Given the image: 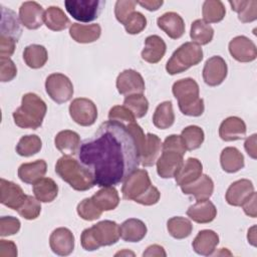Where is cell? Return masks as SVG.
I'll return each mask as SVG.
<instances>
[{"label": "cell", "mask_w": 257, "mask_h": 257, "mask_svg": "<svg viewBox=\"0 0 257 257\" xmlns=\"http://www.w3.org/2000/svg\"><path fill=\"white\" fill-rule=\"evenodd\" d=\"M146 135L136 122H102L89 140L79 147V162L91 173L98 187L122 183L141 164V150Z\"/></svg>", "instance_id": "obj_1"}, {"label": "cell", "mask_w": 257, "mask_h": 257, "mask_svg": "<svg viewBox=\"0 0 257 257\" xmlns=\"http://www.w3.org/2000/svg\"><path fill=\"white\" fill-rule=\"evenodd\" d=\"M55 173L75 191H87L95 185L91 173L71 157L59 158L55 164Z\"/></svg>", "instance_id": "obj_2"}, {"label": "cell", "mask_w": 257, "mask_h": 257, "mask_svg": "<svg viewBox=\"0 0 257 257\" xmlns=\"http://www.w3.org/2000/svg\"><path fill=\"white\" fill-rule=\"evenodd\" d=\"M45 101L36 93L28 92L22 96L21 105L13 112V119L21 128L36 130L41 126L46 114Z\"/></svg>", "instance_id": "obj_3"}, {"label": "cell", "mask_w": 257, "mask_h": 257, "mask_svg": "<svg viewBox=\"0 0 257 257\" xmlns=\"http://www.w3.org/2000/svg\"><path fill=\"white\" fill-rule=\"evenodd\" d=\"M174 96L178 99L181 112L189 116H200L205 110L204 99L200 97V88L196 80L187 77L177 80L172 87Z\"/></svg>", "instance_id": "obj_4"}, {"label": "cell", "mask_w": 257, "mask_h": 257, "mask_svg": "<svg viewBox=\"0 0 257 257\" xmlns=\"http://www.w3.org/2000/svg\"><path fill=\"white\" fill-rule=\"evenodd\" d=\"M203 59V50L195 42H185L174 51L167 61L166 70L169 74L182 73L192 66L199 64Z\"/></svg>", "instance_id": "obj_5"}, {"label": "cell", "mask_w": 257, "mask_h": 257, "mask_svg": "<svg viewBox=\"0 0 257 257\" xmlns=\"http://www.w3.org/2000/svg\"><path fill=\"white\" fill-rule=\"evenodd\" d=\"M105 1L102 0H66V11L77 21L91 22L100 14Z\"/></svg>", "instance_id": "obj_6"}, {"label": "cell", "mask_w": 257, "mask_h": 257, "mask_svg": "<svg viewBox=\"0 0 257 257\" xmlns=\"http://www.w3.org/2000/svg\"><path fill=\"white\" fill-rule=\"evenodd\" d=\"M45 90L48 96L58 104L67 102L73 95L71 80L62 73H51L45 80Z\"/></svg>", "instance_id": "obj_7"}, {"label": "cell", "mask_w": 257, "mask_h": 257, "mask_svg": "<svg viewBox=\"0 0 257 257\" xmlns=\"http://www.w3.org/2000/svg\"><path fill=\"white\" fill-rule=\"evenodd\" d=\"M152 186L149 173L144 169H137L124 181L121 187L122 198L135 201Z\"/></svg>", "instance_id": "obj_8"}, {"label": "cell", "mask_w": 257, "mask_h": 257, "mask_svg": "<svg viewBox=\"0 0 257 257\" xmlns=\"http://www.w3.org/2000/svg\"><path fill=\"white\" fill-rule=\"evenodd\" d=\"M69 114L74 122L82 126L92 125L97 118L94 102L85 97L74 98L69 105Z\"/></svg>", "instance_id": "obj_9"}, {"label": "cell", "mask_w": 257, "mask_h": 257, "mask_svg": "<svg viewBox=\"0 0 257 257\" xmlns=\"http://www.w3.org/2000/svg\"><path fill=\"white\" fill-rule=\"evenodd\" d=\"M115 85L118 93L126 96L143 93L146 87L143 76L135 69H125L121 71L117 75Z\"/></svg>", "instance_id": "obj_10"}, {"label": "cell", "mask_w": 257, "mask_h": 257, "mask_svg": "<svg viewBox=\"0 0 257 257\" xmlns=\"http://www.w3.org/2000/svg\"><path fill=\"white\" fill-rule=\"evenodd\" d=\"M228 73V67L225 60L215 55L207 59L203 68V79L209 86L220 85L226 78Z\"/></svg>", "instance_id": "obj_11"}, {"label": "cell", "mask_w": 257, "mask_h": 257, "mask_svg": "<svg viewBox=\"0 0 257 257\" xmlns=\"http://www.w3.org/2000/svg\"><path fill=\"white\" fill-rule=\"evenodd\" d=\"M229 52L239 62H251L257 57L255 43L244 35L236 36L229 42Z\"/></svg>", "instance_id": "obj_12"}, {"label": "cell", "mask_w": 257, "mask_h": 257, "mask_svg": "<svg viewBox=\"0 0 257 257\" xmlns=\"http://www.w3.org/2000/svg\"><path fill=\"white\" fill-rule=\"evenodd\" d=\"M26 197L27 195L19 185L3 178L0 180V202L2 205L17 211Z\"/></svg>", "instance_id": "obj_13"}, {"label": "cell", "mask_w": 257, "mask_h": 257, "mask_svg": "<svg viewBox=\"0 0 257 257\" xmlns=\"http://www.w3.org/2000/svg\"><path fill=\"white\" fill-rule=\"evenodd\" d=\"M49 246L56 255L67 256L71 254L74 249V236L72 232L65 227L56 228L50 234Z\"/></svg>", "instance_id": "obj_14"}, {"label": "cell", "mask_w": 257, "mask_h": 257, "mask_svg": "<svg viewBox=\"0 0 257 257\" xmlns=\"http://www.w3.org/2000/svg\"><path fill=\"white\" fill-rule=\"evenodd\" d=\"M44 13L42 6L35 1H26L19 8V19L27 29H37L44 22Z\"/></svg>", "instance_id": "obj_15"}, {"label": "cell", "mask_w": 257, "mask_h": 257, "mask_svg": "<svg viewBox=\"0 0 257 257\" xmlns=\"http://www.w3.org/2000/svg\"><path fill=\"white\" fill-rule=\"evenodd\" d=\"M157 164V173L163 179L175 178L178 171L181 169L184 164L183 155L171 152L163 151L162 155L156 162Z\"/></svg>", "instance_id": "obj_16"}, {"label": "cell", "mask_w": 257, "mask_h": 257, "mask_svg": "<svg viewBox=\"0 0 257 257\" xmlns=\"http://www.w3.org/2000/svg\"><path fill=\"white\" fill-rule=\"evenodd\" d=\"M90 228L99 247L113 245L120 237L119 226L114 221L103 220L92 225Z\"/></svg>", "instance_id": "obj_17"}, {"label": "cell", "mask_w": 257, "mask_h": 257, "mask_svg": "<svg viewBox=\"0 0 257 257\" xmlns=\"http://www.w3.org/2000/svg\"><path fill=\"white\" fill-rule=\"evenodd\" d=\"M254 186L251 181L241 179L233 182L227 189L225 198L229 205L234 207L242 206V204L254 193Z\"/></svg>", "instance_id": "obj_18"}, {"label": "cell", "mask_w": 257, "mask_h": 257, "mask_svg": "<svg viewBox=\"0 0 257 257\" xmlns=\"http://www.w3.org/2000/svg\"><path fill=\"white\" fill-rule=\"evenodd\" d=\"M157 24L172 39H179L185 33L184 19L176 12L164 13L157 19Z\"/></svg>", "instance_id": "obj_19"}, {"label": "cell", "mask_w": 257, "mask_h": 257, "mask_svg": "<svg viewBox=\"0 0 257 257\" xmlns=\"http://www.w3.org/2000/svg\"><path fill=\"white\" fill-rule=\"evenodd\" d=\"M185 195L193 196L197 201L208 200L214 192V182L207 175H201L196 181L191 184L181 187Z\"/></svg>", "instance_id": "obj_20"}, {"label": "cell", "mask_w": 257, "mask_h": 257, "mask_svg": "<svg viewBox=\"0 0 257 257\" xmlns=\"http://www.w3.org/2000/svg\"><path fill=\"white\" fill-rule=\"evenodd\" d=\"M219 136L225 142L241 140L246 136V124L238 116H229L221 122Z\"/></svg>", "instance_id": "obj_21"}, {"label": "cell", "mask_w": 257, "mask_h": 257, "mask_svg": "<svg viewBox=\"0 0 257 257\" xmlns=\"http://www.w3.org/2000/svg\"><path fill=\"white\" fill-rule=\"evenodd\" d=\"M187 216L196 223L207 224L216 218L217 209L209 199L200 200L188 208Z\"/></svg>", "instance_id": "obj_22"}, {"label": "cell", "mask_w": 257, "mask_h": 257, "mask_svg": "<svg viewBox=\"0 0 257 257\" xmlns=\"http://www.w3.org/2000/svg\"><path fill=\"white\" fill-rule=\"evenodd\" d=\"M219 244V236L213 230H201L198 232L197 236L193 240L192 247L193 250L203 256H210L216 250Z\"/></svg>", "instance_id": "obj_23"}, {"label": "cell", "mask_w": 257, "mask_h": 257, "mask_svg": "<svg viewBox=\"0 0 257 257\" xmlns=\"http://www.w3.org/2000/svg\"><path fill=\"white\" fill-rule=\"evenodd\" d=\"M162 148L163 144L161 139L155 134L148 133L141 150V164L144 167H151L155 165L160 157Z\"/></svg>", "instance_id": "obj_24"}, {"label": "cell", "mask_w": 257, "mask_h": 257, "mask_svg": "<svg viewBox=\"0 0 257 257\" xmlns=\"http://www.w3.org/2000/svg\"><path fill=\"white\" fill-rule=\"evenodd\" d=\"M167 50L166 42L159 35H150L145 40L142 58L149 63H158L162 60Z\"/></svg>", "instance_id": "obj_25"}, {"label": "cell", "mask_w": 257, "mask_h": 257, "mask_svg": "<svg viewBox=\"0 0 257 257\" xmlns=\"http://www.w3.org/2000/svg\"><path fill=\"white\" fill-rule=\"evenodd\" d=\"M55 148L63 156L75 155L80 147V137L76 132L70 130H64L59 132L54 139Z\"/></svg>", "instance_id": "obj_26"}, {"label": "cell", "mask_w": 257, "mask_h": 257, "mask_svg": "<svg viewBox=\"0 0 257 257\" xmlns=\"http://www.w3.org/2000/svg\"><path fill=\"white\" fill-rule=\"evenodd\" d=\"M1 36H6L14 39L16 42L21 36L22 29L20 26V21L16 13L1 5Z\"/></svg>", "instance_id": "obj_27"}, {"label": "cell", "mask_w": 257, "mask_h": 257, "mask_svg": "<svg viewBox=\"0 0 257 257\" xmlns=\"http://www.w3.org/2000/svg\"><path fill=\"white\" fill-rule=\"evenodd\" d=\"M146 224L136 218H130L123 221L119 227L120 238L125 242H140L147 235Z\"/></svg>", "instance_id": "obj_28"}, {"label": "cell", "mask_w": 257, "mask_h": 257, "mask_svg": "<svg viewBox=\"0 0 257 257\" xmlns=\"http://www.w3.org/2000/svg\"><path fill=\"white\" fill-rule=\"evenodd\" d=\"M101 34V27L99 24H79L72 23L69 27V35L78 43H91L96 41Z\"/></svg>", "instance_id": "obj_29"}, {"label": "cell", "mask_w": 257, "mask_h": 257, "mask_svg": "<svg viewBox=\"0 0 257 257\" xmlns=\"http://www.w3.org/2000/svg\"><path fill=\"white\" fill-rule=\"evenodd\" d=\"M203 173V165L196 158H189L175 176L176 184L180 187L196 181Z\"/></svg>", "instance_id": "obj_30"}, {"label": "cell", "mask_w": 257, "mask_h": 257, "mask_svg": "<svg viewBox=\"0 0 257 257\" xmlns=\"http://www.w3.org/2000/svg\"><path fill=\"white\" fill-rule=\"evenodd\" d=\"M47 171V164L44 160H37L31 163H24L18 168L19 179L26 184H34L43 178Z\"/></svg>", "instance_id": "obj_31"}, {"label": "cell", "mask_w": 257, "mask_h": 257, "mask_svg": "<svg viewBox=\"0 0 257 257\" xmlns=\"http://www.w3.org/2000/svg\"><path fill=\"white\" fill-rule=\"evenodd\" d=\"M220 164L226 173L233 174L244 168V156L238 149L227 147L220 155Z\"/></svg>", "instance_id": "obj_32"}, {"label": "cell", "mask_w": 257, "mask_h": 257, "mask_svg": "<svg viewBox=\"0 0 257 257\" xmlns=\"http://www.w3.org/2000/svg\"><path fill=\"white\" fill-rule=\"evenodd\" d=\"M35 198L42 203L52 202L58 194V186L51 178H41L32 187Z\"/></svg>", "instance_id": "obj_33"}, {"label": "cell", "mask_w": 257, "mask_h": 257, "mask_svg": "<svg viewBox=\"0 0 257 257\" xmlns=\"http://www.w3.org/2000/svg\"><path fill=\"white\" fill-rule=\"evenodd\" d=\"M94 204L101 211H111L114 210L119 204V196L115 188L111 187H103L98 190L91 197Z\"/></svg>", "instance_id": "obj_34"}, {"label": "cell", "mask_w": 257, "mask_h": 257, "mask_svg": "<svg viewBox=\"0 0 257 257\" xmlns=\"http://www.w3.org/2000/svg\"><path fill=\"white\" fill-rule=\"evenodd\" d=\"M23 59L27 66L33 69L41 68L48 59L46 48L40 44H30L23 51Z\"/></svg>", "instance_id": "obj_35"}, {"label": "cell", "mask_w": 257, "mask_h": 257, "mask_svg": "<svg viewBox=\"0 0 257 257\" xmlns=\"http://www.w3.org/2000/svg\"><path fill=\"white\" fill-rule=\"evenodd\" d=\"M175 113L173 110V103L170 100L163 101L155 109L153 115V123L156 127L167 130L174 124Z\"/></svg>", "instance_id": "obj_36"}, {"label": "cell", "mask_w": 257, "mask_h": 257, "mask_svg": "<svg viewBox=\"0 0 257 257\" xmlns=\"http://www.w3.org/2000/svg\"><path fill=\"white\" fill-rule=\"evenodd\" d=\"M44 23L52 31H61L68 27L70 21L66 14L58 6H50L44 13Z\"/></svg>", "instance_id": "obj_37"}, {"label": "cell", "mask_w": 257, "mask_h": 257, "mask_svg": "<svg viewBox=\"0 0 257 257\" xmlns=\"http://www.w3.org/2000/svg\"><path fill=\"white\" fill-rule=\"evenodd\" d=\"M214 36L213 27L203 19H197L192 22L190 37L198 45H206L212 41Z\"/></svg>", "instance_id": "obj_38"}, {"label": "cell", "mask_w": 257, "mask_h": 257, "mask_svg": "<svg viewBox=\"0 0 257 257\" xmlns=\"http://www.w3.org/2000/svg\"><path fill=\"white\" fill-rule=\"evenodd\" d=\"M226 9L222 1L220 0H206L202 6L203 20L210 23H218L225 17Z\"/></svg>", "instance_id": "obj_39"}, {"label": "cell", "mask_w": 257, "mask_h": 257, "mask_svg": "<svg viewBox=\"0 0 257 257\" xmlns=\"http://www.w3.org/2000/svg\"><path fill=\"white\" fill-rule=\"evenodd\" d=\"M167 229L169 234L175 239H185L189 237L193 231L191 221L185 217H172L167 222Z\"/></svg>", "instance_id": "obj_40"}, {"label": "cell", "mask_w": 257, "mask_h": 257, "mask_svg": "<svg viewBox=\"0 0 257 257\" xmlns=\"http://www.w3.org/2000/svg\"><path fill=\"white\" fill-rule=\"evenodd\" d=\"M233 11L238 13V19L243 23H248L257 18V1H229Z\"/></svg>", "instance_id": "obj_41"}, {"label": "cell", "mask_w": 257, "mask_h": 257, "mask_svg": "<svg viewBox=\"0 0 257 257\" xmlns=\"http://www.w3.org/2000/svg\"><path fill=\"white\" fill-rule=\"evenodd\" d=\"M181 138L186 150L194 151L202 146L205 140V134L200 126L189 125L182 131Z\"/></svg>", "instance_id": "obj_42"}, {"label": "cell", "mask_w": 257, "mask_h": 257, "mask_svg": "<svg viewBox=\"0 0 257 257\" xmlns=\"http://www.w3.org/2000/svg\"><path fill=\"white\" fill-rule=\"evenodd\" d=\"M42 148L41 139L36 135L21 137L16 145V153L21 157H31L40 152Z\"/></svg>", "instance_id": "obj_43"}, {"label": "cell", "mask_w": 257, "mask_h": 257, "mask_svg": "<svg viewBox=\"0 0 257 257\" xmlns=\"http://www.w3.org/2000/svg\"><path fill=\"white\" fill-rule=\"evenodd\" d=\"M123 105L128 108L137 118L145 116L149 109V101L143 93L125 96L123 100Z\"/></svg>", "instance_id": "obj_44"}, {"label": "cell", "mask_w": 257, "mask_h": 257, "mask_svg": "<svg viewBox=\"0 0 257 257\" xmlns=\"http://www.w3.org/2000/svg\"><path fill=\"white\" fill-rule=\"evenodd\" d=\"M76 211L78 216L85 221H94L102 214V211L94 204L91 198L83 199L77 205Z\"/></svg>", "instance_id": "obj_45"}, {"label": "cell", "mask_w": 257, "mask_h": 257, "mask_svg": "<svg viewBox=\"0 0 257 257\" xmlns=\"http://www.w3.org/2000/svg\"><path fill=\"white\" fill-rule=\"evenodd\" d=\"M18 214L26 220H34L36 219L41 212V205L40 201L36 198L27 195L25 201L17 210Z\"/></svg>", "instance_id": "obj_46"}, {"label": "cell", "mask_w": 257, "mask_h": 257, "mask_svg": "<svg viewBox=\"0 0 257 257\" xmlns=\"http://www.w3.org/2000/svg\"><path fill=\"white\" fill-rule=\"evenodd\" d=\"M125 31L128 34L135 35L141 33L147 26V18L139 11H134L123 22Z\"/></svg>", "instance_id": "obj_47"}, {"label": "cell", "mask_w": 257, "mask_h": 257, "mask_svg": "<svg viewBox=\"0 0 257 257\" xmlns=\"http://www.w3.org/2000/svg\"><path fill=\"white\" fill-rule=\"evenodd\" d=\"M108 119L123 124H128L136 120L135 115L124 105H114L108 111Z\"/></svg>", "instance_id": "obj_48"}, {"label": "cell", "mask_w": 257, "mask_h": 257, "mask_svg": "<svg viewBox=\"0 0 257 257\" xmlns=\"http://www.w3.org/2000/svg\"><path fill=\"white\" fill-rule=\"evenodd\" d=\"M137 1L133 0H118L114 5V15L116 20L123 24L125 19L135 11Z\"/></svg>", "instance_id": "obj_49"}, {"label": "cell", "mask_w": 257, "mask_h": 257, "mask_svg": "<svg viewBox=\"0 0 257 257\" xmlns=\"http://www.w3.org/2000/svg\"><path fill=\"white\" fill-rule=\"evenodd\" d=\"M21 223L19 219L12 216H3L0 219V236H10L20 230Z\"/></svg>", "instance_id": "obj_50"}, {"label": "cell", "mask_w": 257, "mask_h": 257, "mask_svg": "<svg viewBox=\"0 0 257 257\" xmlns=\"http://www.w3.org/2000/svg\"><path fill=\"white\" fill-rule=\"evenodd\" d=\"M17 74V68L15 63L10 58L0 57V80L2 82H8L15 78Z\"/></svg>", "instance_id": "obj_51"}, {"label": "cell", "mask_w": 257, "mask_h": 257, "mask_svg": "<svg viewBox=\"0 0 257 257\" xmlns=\"http://www.w3.org/2000/svg\"><path fill=\"white\" fill-rule=\"evenodd\" d=\"M162 151H171V152H176L181 155H185L187 150L184 146V143L182 141L181 136L178 135H171L166 138V140L163 143V148Z\"/></svg>", "instance_id": "obj_52"}, {"label": "cell", "mask_w": 257, "mask_h": 257, "mask_svg": "<svg viewBox=\"0 0 257 257\" xmlns=\"http://www.w3.org/2000/svg\"><path fill=\"white\" fill-rule=\"evenodd\" d=\"M161 197V193L160 191L155 187V186H151L149 188V190H147L144 194H142L140 197H138L135 202L144 205V206H152L155 205L159 202Z\"/></svg>", "instance_id": "obj_53"}, {"label": "cell", "mask_w": 257, "mask_h": 257, "mask_svg": "<svg viewBox=\"0 0 257 257\" xmlns=\"http://www.w3.org/2000/svg\"><path fill=\"white\" fill-rule=\"evenodd\" d=\"M80 243L82 248L86 251H94L100 248L92 234L91 228H86L82 231L80 236Z\"/></svg>", "instance_id": "obj_54"}, {"label": "cell", "mask_w": 257, "mask_h": 257, "mask_svg": "<svg viewBox=\"0 0 257 257\" xmlns=\"http://www.w3.org/2000/svg\"><path fill=\"white\" fill-rule=\"evenodd\" d=\"M16 43L14 39L0 35V57L10 58L15 51Z\"/></svg>", "instance_id": "obj_55"}, {"label": "cell", "mask_w": 257, "mask_h": 257, "mask_svg": "<svg viewBox=\"0 0 257 257\" xmlns=\"http://www.w3.org/2000/svg\"><path fill=\"white\" fill-rule=\"evenodd\" d=\"M17 246L12 241L0 240V257H16Z\"/></svg>", "instance_id": "obj_56"}, {"label": "cell", "mask_w": 257, "mask_h": 257, "mask_svg": "<svg viewBox=\"0 0 257 257\" xmlns=\"http://www.w3.org/2000/svg\"><path fill=\"white\" fill-rule=\"evenodd\" d=\"M256 193L254 192L243 204H242V207H243V210L245 212L246 215H248L249 217H252V218H256L257 216V213H256Z\"/></svg>", "instance_id": "obj_57"}, {"label": "cell", "mask_w": 257, "mask_h": 257, "mask_svg": "<svg viewBox=\"0 0 257 257\" xmlns=\"http://www.w3.org/2000/svg\"><path fill=\"white\" fill-rule=\"evenodd\" d=\"M143 256L144 257H166L167 256V253L164 249L163 246L161 245H158V244H154V245H151L149 246L146 251L143 253Z\"/></svg>", "instance_id": "obj_58"}, {"label": "cell", "mask_w": 257, "mask_h": 257, "mask_svg": "<svg viewBox=\"0 0 257 257\" xmlns=\"http://www.w3.org/2000/svg\"><path fill=\"white\" fill-rule=\"evenodd\" d=\"M256 138L257 135L254 134L252 136H250L249 138L246 139L245 143H244V148L245 151L247 152V154L252 158V159H256L257 158V153H256Z\"/></svg>", "instance_id": "obj_59"}, {"label": "cell", "mask_w": 257, "mask_h": 257, "mask_svg": "<svg viewBox=\"0 0 257 257\" xmlns=\"http://www.w3.org/2000/svg\"><path fill=\"white\" fill-rule=\"evenodd\" d=\"M137 3L149 11H156L163 5L164 1H141Z\"/></svg>", "instance_id": "obj_60"}, {"label": "cell", "mask_w": 257, "mask_h": 257, "mask_svg": "<svg viewBox=\"0 0 257 257\" xmlns=\"http://www.w3.org/2000/svg\"><path fill=\"white\" fill-rule=\"evenodd\" d=\"M255 229H256V226H253L251 229H249V230H248V235H247L248 242H250L253 246H255V245H256V243H255V241H256Z\"/></svg>", "instance_id": "obj_61"}, {"label": "cell", "mask_w": 257, "mask_h": 257, "mask_svg": "<svg viewBox=\"0 0 257 257\" xmlns=\"http://www.w3.org/2000/svg\"><path fill=\"white\" fill-rule=\"evenodd\" d=\"M122 254H133V255H134V253H133V252L123 251V252H118V253H116V254H115V256H117V255H122Z\"/></svg>", "instance_id": "obj_62"}]
</instances>
